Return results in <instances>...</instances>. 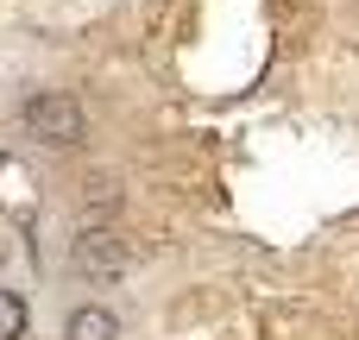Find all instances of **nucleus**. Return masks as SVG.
Masks as SVG:
<instances>
[{"label":"nucleus","mask_w":359,"mask_h":340,"mask_svg":"<svg viewBox=\"0 0 359 340\" xmlns=\"http://www.w3.org/2000/svg\"><path fill=\"white\" fill-rule=\"evenodd\" d=\"M19 126H25L38 145L63 151V145H82V132H88V114L76 107V95H63V88H38V95H25V107H19Z\"/></svg>","instance_id":"nucleus-1"},{"label":"nucleus","mask_w":359,"mask_h":340,"mask_svg":"<svg viewBox=\"0 0 359 340\" xmlns=\"http://www.w3.org/2000/svg\"><path fill=\"white\" fill-rule=\"evenodd\" d=\"M69 265L82 271V278H95V284H107V278H120L126 271V240H120V227H82L76 233V246H69Z\"/></svg>","instance_id":"nucleus-2"},{"label":"nucleus","mask_w":359,"mask_h":340,"mask_svg":"<svg viewBox=\"0 0 359 340\" xmlns=\"http://www.w3.org/2000/svg\"><path fill=\"white\" fill-rule=\"evenodd\" d=\"M63 340H120V322H114V309H101V303H82V309L69 315Z\"/></svg>","instance_id":"nucleus-3"},{"label":"nucleus","mask_w":359,"mask_h":340,"mask_svg":"<svg viewBox=\"0 0 359 340\" xmlns=\"http://www.w3.org/2000/svg\"><path fill=\"white\" fill-rule=\"evenodd\" d=\"M25 328H32L25 297H19V290H0V340H25Z\"/></svg>","instance_id":"nucleus-4"},{"label":"nucleus","mask_w":359,"mask_h":340,"mask_svg":"<svg viewBox=\"0 0 359 340\" xmlns=\"http://www.w3.org/2000/svg\"><path fill=\"white\" fill-rule=\"evenodd\" d=\"M88 208H114V183H107V177L88 183Z\"/></svg>","instance_id":"nucleus-5"}]
</instances>
